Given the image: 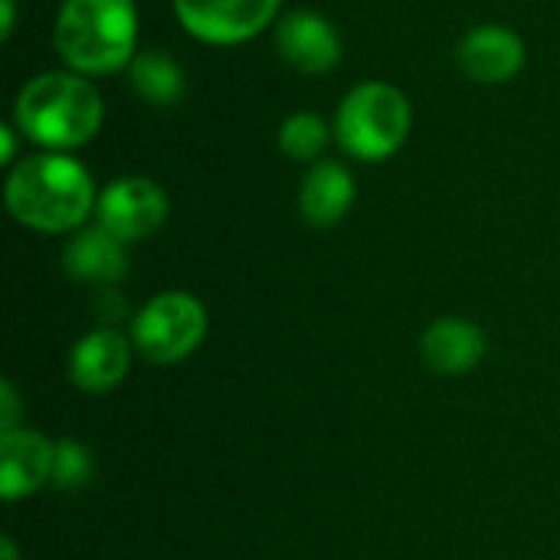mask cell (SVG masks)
Segmentation results:
<instances>
[{
    "label": "cell",
    "instance_id": "ffe728a7",
    "mask_svg": "<svg viewBox=\"0 0 560 560\" xmlns=\"http://www.w3.org/2000/svg\"><path fill=\"white\" fill-rule=\"evenodd\" d=\"M16 26V3L13 0H0V39H10Z\"/></svg>",
    "mask_w": 560,
    "mask_h": 560
},
{
    "label": "cell",
    "instance_id": "52a82bcc",
    "mask_svg": "<svg viewBox=\"0 0 560 560\" xmlns=\"http://www.w3.org/2000/svg\"><path fill=\"white\" fill-rule=\"evenodd\" d=\"M167 194L158 180L144 174L115 177L95 203V223L125 243H141L154 236L167 220Z\"/></svg>",
    "mask_w": 560,
    "mask_h": 560
},
{
    "label": "cell",
    "instance_id": "2e32d148",
    "mask_svg": "<svg viewBox=\"0 0 560 560\" xmlns=\"http://www.w3.org/2000/svg\"><path fill=\"white\" fill-rule=\"evenodd\" d=\"M331 135H335V128H331L322 115H315V112H295V115H289V118L279 125L276 141H279V151H282L285 158L315 164V161H322V154H325V148H328V141H331Z\"/></svg>",
    "mask_w": 560,
    "mask_h": 560
},
{
    "label": "cell",
    "instance_id": "4fadbf2b",
    "mask_svg": "<svg viewBox=\"0 0 560 560\" xmlns=\"http://www.w3.org/2000/svg\"><path fill=\"white\" fill-rule=\"evenodd\" d=\"M354 177L341 161H315L299 187V213L315 230L338 226L354 207Z\"/></svg>",
    "mask_w": 560,
    "mask_h": 560
},
{
    "label": "cell",
    "instance_id": "5bb4252c",
    "mask_svg": "<svg viewBox=\"0 0 560 560\" xmlns=\"http://www.w3.org/2000/svg\"><path fill=\"white\" fill-rule=\"evenodd\" d=\"M420 354L433 374L459 377L486 358V335L469 318H436L420 338Z\"/></svg>",
    "mask_w": 560,
    "mask_h": 560
},
{
    "label": "cell",
    "instance_id": "7a4b0ae2",
    "mask_svg": "<svg viewBox=\"0 0 560 560\" xmlns=\"http://www.w3.org/2000/svg\"><path fill=\"white\" fill-rule=\"evenodd\" d=\"M105 121V102L89 75L49 69L33 75L13 98L16 131L43 151H75L89 144Z\"/></svg>",
    "mask_w": 560,
    "mask_h": 560
},
{
    "label": "cell",
    "instance_id": "3957f363",
    "mask_svg": "<svg viewBox=\"0 0 560 560\" xmlns=\"http://www.w3.org/2000/svg\"><path fill=\"white\" fill-rule=\"evenodd\" d=\"M52 46L79 75L125 72L138 56L135 0H62L52 23Z\"/></svg>",
    "mask_w": 560,
    "mask_h": 560
},
{
    "label": "cell",
    "instance_id": "d6986e66",
    "mask_svg": "<svg viewBox=\"0 0 560 560\" xmlns=\"http://www.w3.org/2000/svg\"><path fill=\"white\" fill-rule=\"evenodd\" d=\"M0 164L7 167L16 164V125L13 121L0 125Z\"/></svg>",
    "mask_w": 560,
    "mask_h": 560
},
{
    "label": "cell",
    "instance_id": "8992f818",
    "mask_svg": "<svg viewBox=\"0 0 560 560\" xmlns=\"http://www.w3.org/2000/svg\"><path fill=\"white\" fill-rule=\"evenodd\" d=\"M177 23L200 43L240 46L276 23L282 0H171Z\"/></svg>",
    "mask_w": 560,
    "mask_h": 560
},
{
    "label": "cell",
    "instance_id": "8fae6325",
    "mask_svg": "<svg viewBox=\"0 0 560 560\" xmlns=\"http://www.w3.org/2000/svg\"><path fill=\"white\" fill-rule=\"evenodd\" d=\"M56 443L43 433L16 427L0 433V495L7 502L39 492L52 479Z\"/></svg>",
    "mask_w": 560,
    "mask_h": 560
},
{
    "label": "cell",
    "instance_id": "30bf717a",
    "mask_svg": "<svg viewBox=\"0 0 560 560\" xmlns=\"http://www.w3.org/2000/svg\"><path fill=\"white\" fill-rule=\"evenodd\" d=\"M131 345L118 328H95L69 351V381L85 394L115 390L131 368Z\"/></svg>",
    "mask_w": 560,
    "mask_h": 560
},
{
    "label": "cell",
    "instance_id": "ba28073f",
    "mask_svg": "<svg viewBox=\"0 0 560 560\" xmlns=\"http://www.w3.org/2000/svg\"><path fill=\"white\" fill-rule=\"evenodd\" d=\"M525 39L505 23L472 26L456 46V62L463 75L482 85L512 82L525 69Z\"/></svg>",
    "mask_w": 560,
    "mask_h": 560
},
{
    "label": "cell",
    "instance_id": "ac0fdd59",
    "mask_svg": "<svg viewBox=\"0 0 560 560\" xmlns=\"http://www.w3.org/2000/svg\"><path fill=\"white\" fill-rule=\"evenodd\" d=\"M16 413H20V400L10 381L0 384V433L16 430Z\"/></svg>",
    "mask_w": 560,
    "mask_h": 560
},
{
    "label": "cell",
    "instance_id": "e0dca14e",
    "mask_svg": "<svg viewBox=\"0 0 560 560\" xmlns=\"http://www.w3.org/2000/svg\"><path fill=\"white\" fill-rule=\"evenodd\" d=\"M92 476H95V459L89 446L75 440H59L56 459H52V486L62 492H79L92 482Z\"/></svg>",
    "mask_w": 560,
    "mask_h": 560
},
{
    "label": "cell",
    "instance_id": "44dd1931",
    "mask_svg": "<svg viewBox=\"0 0 560 560\" xmlns=\"http://www.w3.org/2000/svg\"><path fill=\"white\" fill-rule=\"evenodd\" d=\"M0 560H20V555H16V545H13V538H10V535H3V538H0Z\"/></svg>",
    "mask_w": 560,
    "mask_h": 560
},
{
    "label": "cell",
    "instance_id": "6da1fadb",
    "mask_svg": "<svg viewBox=\"0 0 560 560\" xmlns=\"http://www.w3.org/2000/svg\"><path fill=\"white\" fill-rule=\"evenodd\" d=\"M10 217L36 233H75L95 213L98 190L82 161L62 151L20 158L3 187Z\"/></svg>",
    "mask_w": 560,
    "mask_h": 560
},
{
    "label": "cell",
    "instance_id": "5b68a950",
    "mask_svg": "<svg viewBox=\"0 0 560 560\" xmlns=\"http://www.w3.org/2000/svg\"><path fill=\"white\" fill-rule=\"evenodd\" d=\"M207 338V308L190 292H161L131 322L135 351L151 364H177Z\"/></svg>",
    "mask_w": 560,
    "mask_h": 560
},
{
    "label": "cell",
    "instance_id": "7c38bea8",
    "mask_svg": "<svg viewBox=\"0 0 560 560\" xmlns=\"http://www.w3.org/2000/svg\"><path fill=\"white\" fill-rule=\"evenodd\" d=\"M62 269L69 279L89 282L95 289L118 285L128 272V243L108 233L102 223L82 226L62 249Z\"/></svg>",
    "mask_w": 560,
    "mask_h": 560
},
{
    "label": "cell",
    "instance_id": "9c48e42d",
    "mask_svg": "<svg viewBox=\"0 0 560 560\" xmlns=\"http://www.w3.org/2000/svg\"><path fill=\"white\" fill-rule=\"evenodd\" d=\"M279 56L302 75H328L341 62V36L328 16L315 10H292L276 23Z\"/></svg>",
    "mask_w": 560,
    "mask_h": 560
},
{
    "label": "cell",
    "instance_id": "277c9868",
    "mask_svg": "<svg viewBox=\"0 0 560 560\" xmlns=\"http://www.w3.org/2000/svg\"><path fill=\"white\" fill-rule=\"evenodd\" d=\"M413 125L410 98L390 82L354 85L335 112V141L345 154L377 164L394 158Z\"/></svg>",
    "mask_w": 560,
    "mask_h": 560
},
{
    "label": "cell",
    "instance_id": "9a60e30c",
    "mask_svg": "<svg viewBox=\"0 0 560 560\" xmlns=\"http://www.w3.org/2000/svg\"><path fill=\"white\" fill-rule=\"evenodd\" d=\"M131 92L154 108H171L180 102L187 79L184 69L174 56L161 52V49H138V56L131 59V66L125 69Z\"/></svg>",
    "mask_w": 560,
    "mask_h": 560
}]
</instances>
